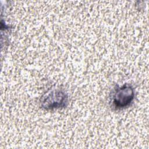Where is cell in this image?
<instances>
[{
	"instance_id": "7a4b0ae2",
	"label": "cell",
	"mask_w": 149,
	"mask_h": 149,
	"mask_svg": "<svg viewBox=\"0 0 149 149\" xmlns=\"http://www.w3.org/2000/svg\"><path fill=\"white\" fill-rule=\"evenodd\" d=\"M69 97L66 92L62 88H53L44 93L40 100V107L49 111L66 107Z\"/></svg>"
},
{
	"instance_id": "6da1fadb",
	"label": "cell",
	"mask_w": 149,
	"mask_h": 149,
	"mask_svg": "<svg viewBox=\"0 0 149 149\" xmlns=\"http://www.w3.org/2000/svg\"><path fill=\"white\" fill-rule=\"evenodd\" d=\"M134 98V87L130 84L125 83L114 88L109 97V104L114 110H122L130 107Z\"/></svg>"
}]
</instances>
